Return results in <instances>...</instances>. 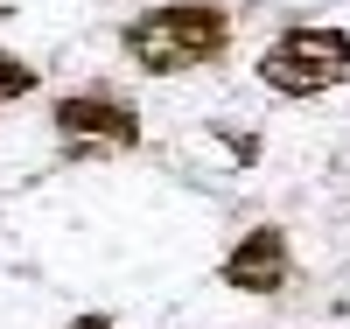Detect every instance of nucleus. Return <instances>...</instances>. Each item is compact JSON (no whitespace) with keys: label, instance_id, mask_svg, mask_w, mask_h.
Segmentation results:
<instances>
[{"label":"nucleus","instance_id":"nucleus-1","mask_svg":"<svg viewBox=\"0 0 350 329\" xmlns=\"http://www.w3.org/2000/svg\"><path fill=\"white\" fill-rule=\"evenodd\" d=\"M120 49L133 70L148 77H183V70H203L231 49V14L211 8V0H168V8H140L126 28H120Z\"/></svg>","mask_w":350,"mask_h":329},{"label":"nucleus","instance_id":"nucleus-3","mask_svg":"<svg viewBox=\"0 0 350 329\" xmlns=\"http://www.w3.org/2000/svg\"><path fill=\"white\" fill-rule=\"evenodd\" d=\"M49 127L70 140V155H84V147H140V112L112 92V84L64 92L49 105Z\"/></svg>","mask_w":350,"mask_h":329},{"label":"nucleus","instance_id":"nucleus-4","mask_svg":"<svg viewBox=\"0 0 350 329\" xmlns=\"http://www.w3.org/2000/svg\"><path fill=\"white\" fill-rule=\"evenodd\" d=\"M217 280L231 294H280L295 280V246H287V231L280 224H252L239 246L217 259Z\"/></svg>","mask_w":350,"mask_h":329},{"label":"nucleus","instance_id":"nucleus-6","mask_svg":"<svg viewBox=\"0 0 350 329\" xmlns=\"http://www.w3.org/2000/svg\"><path fill=\"white\" fill-rule=\"evenodd\" d=\"M64 329H120L112 315H77V322H64Z\"/></svg>","mask_w":350,"mask_h":329},{"label":"nucleus","instance_id":"nucleus-5","mask_svg":"<svg viewBox=\"0 0 350 329\" xmlns=\"http://www.w3.org/2000/svg\"><path fill=\"white\" fill-rule=\"evenodd\" d=\"M42 84V70L28 64V56H14V49H0V105H14V98H28Z\"/></svg>","mask_w":350,"mask_h":329},{"label":"nucleus","instance_id":"nucleus-2","mask_svg":"<svg viewBox=\"0 0 350 329\" xmlns=\"http://www.w3.org/2000/svg\"><path fill=\"white\" fill-rule=\"evenodd\" d=\"M343 77H350V28H329V21L287 28L259 56V84L280 92V98H323Z\"/></svg>","mask_w":350,"mask_h":329}]
</instances>
